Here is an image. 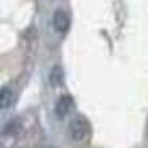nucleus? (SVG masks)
Returning <instances> with one entry per match:
<instances>
[{
    "mask_svg": "<svg viewBox=\"0 0 148 148\" xmlns=\"http://www.w3.org/2000/svg\"><path fill=\"white\" fill-rule=\"evenodd\" d=\"M89 123H88L86 118H83V116H77V118H73L70 121V124H69V134H70V138L75 142H81L84 140V138L89 135Z\"/></svg>",
    "mask_w": 148,
    "mask_h": 148,
    "instance_id": "f257e3e1",
    "label": "nucleus"
},
{
    "mask_svg": "<svg viewBox=\"0 0 148 148\" xmlns=\"http://www.w3.org/2000/svg\"><path fill=\"white\" fill-rule=\"evenodd\" d=\"M72 103H73V99H72V96H69V94H64V96L59 97V100L56 102V107H54V112H56V115H58V118H64V116L70 112Z\"/></svg>",
    "mask_w": 148,
    "mask_h": 148,
    "instance_id": "f03ea898",
    "label": "nucleus"
},
{
    "mask_svg": "<svg viewBox=\"0 0 148 148\" xmlns=\"http://www.w3.org/2000/svg\"><path fill=\"white\" fill-rule=\"evenodd\" d=\"M53 24H54L58 32H67L69 27H70V18L65 11L58 10L54 13V18H53Z\"/></svg>",
    "mask_w": 148,
    "mask_h": 148,
    "instance_id": "7ed1b4c3",
    "label": "nucleus"
},
{
    "mask_svg": "<svg viewBox=\"0 0 148 148\" xmlns=\"http://www.w3.org/2000/svg\"><path fill=\"white\" fill-rule=\"evenodd\" d=\"M62 81H64V72H62V69L59 67V65H56V67H53V70L49 72V84L51 86H59V84H62Z\"/></svg>",
    "mask_w": 148,
    "mask_h": 148,
    "instance_id": "20e7f679",
    "label": "nucleus"
},
{
    "mask_svg": "<svg viewBox=\"0 0 148 148\" xmlns=\"http://www.w3.org/2000/svg\"><path fill=\"white\" fill-rule=\"evenodd\" d=\"M11 103H13V91L10 88H2V91H0V107L8 108Z\"/></svg>",
    "mask_w": 148,
    "mask_h": 148,
    "instance_id": "39448f33",
    "label": "nucleus"
}]
</instances>
